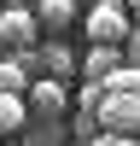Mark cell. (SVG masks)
<instances>
[{
	"label": "cell",
	"instance_id": "30bf717a",
	"mask_svg": "<svg viewBox=\"0 0 140 146\" xmlns=\"http://www.w3.org/2000/svg\"><path fill=\"white\" fill-rule=\"evenodd\" d=\"M123 12H134V18H140V0H123Z\"/></svg>",
	"mask_w": 140,
	"mask_h": 146
},
{
	"label": "cell",
	"instance_id": "9c48e42d",
	"mask_svg": "<svg viewBox=\"0 0 140 146\" xmlns=\"http://www.w3.org/2000/svg\"><path fill=\"white\" fill-rule=\"evenodd\" d=\"M123 58H128V64H140V29H134V23H128V35H123Z\"/></svg>",
	"mask_w": 140,
	"mask_h": 146
},
{
	"label": "cell",
	"instance_id": "ba28073f",
	"mask_svg": "<svg viewBox=\"0 0 140 146\" xmlns=\"http://www.w3.org/2000/svg\"><path fill=\"white\" fill-rule=\"evenodd\" d=\"M29 88V70H23V58L12 53V58H0V94H23Z\"/></svg>",
	"mask_w": 140,
	"mask_h": 146
},
{
	"label": "cell",
	"instance_id": "5b68a950",
	"mask_svg": "<svg viewBox=\"0 0 140 146\" xmlns=\"http://www.w3.org/2000/svg\"><path fill=\"white\" fill-rule=\"evenodd\" d=\"M76 23V0H35V29L41 35H64Z\"/></svg>",
	"mask_w": 140,
	"mask_h": 146
},
{
	"label": "cell",
	"instance_id": "52a82bcc",
	"mask_svg": "<svg viewBox=\"0 0 140 146\" xmlns=\"http://www.w3.org/2000/svg\"><path fill=\"white\" fill-rule=\"evenodd\" d=\"M29 129V105H23V94H0V140L23 135Z\"/></svg>",
	"mask_w": 140,
	"mask_h": 146
},
{
	"label": "cell",
	"instance_id": "277c9868",
	"mask_svg": "<svg viewBox=\"0 0 140 146\" xmlns=\"http://www.w3.org/2000/svg\"><path fill=\"white\" fill-rule=\"evenodd\" d=\"M35 12L29 6H6L0 12V47H6V53H18V47H35Z\"/></svg>",
	"mask_w": 140,
	"mask_h": 146
},
{
	"label": "cell",
	"instance_id": "7a4b0ae2",
	"mask_svg": "<svg viewBox=\"0 0 140 146\" xmlns=\"http://www.w3.org/2000/svg\"><path fill=\"white\" fill-rule=\"evenodd\" d=\"M23 105H29L35 123H58V117H64V105H70V94H64V82H58V76H29Z\"/></svg>",
	"mask_w": 140,
	"mask_h": 146
},
{
	"label": "cell",
	"instance_id": "8fae6325",
	"mask_svg": "<svg viewBox=\"0 0 140 146\" xmlns=\"http://www.w3.org/2000/svg\"><path fill=\"white\" fill-rule=\"evenodd\" d=\"M76 146H88V140H76Z\"/></svg>",
	"mask_w": 140,
	"mask_h": 146
},
{
	"label": "cell",
	"instance_id": "6da1fadb",
	"mask_svg": "<svg viewBox=\"0 0 140 146\" xmlns=\"http://www.w3.org/2000/svg\"><path fill=\"white\" fill-rule=\"evenodd\" d=\"M93 123L111 135H140V94L128 88H105V100L93 105Z\"/></svg>",
	"mask_w": 140,
	"mask_h": 146
},
{
	"label": "cell",
	"instance_id": "8992f818",
	"mask_svg": "<svg viewBox=\"0 0 140 146\" xmlns=\"http://www.w3.org/2000/svg\"><path fill=\"white\" fill-rule=\"evenodd\" d=\"M117 64H123V47H105V41H93V47H88V58H82V76H88V82H105Z\"/></svg>",
	"mask_w": 140,
	"mask_h": 146
},
{
	"label": "cell",
	"instance_id": "3957f363",
	"mask_svg": "<svg viewBox=\"0 0 140 146\" xmlns=\"http://www.w3.org/2000/svg\"><path fill=\"white\" fill-rule=\"evenodd\" d=\"M128 12H123V0H99V6L88 12V41H105V47H123V35H128Z\"/></svg>",
	"mask_w": 140,
	"mask_h": 146
}]
</instances>
